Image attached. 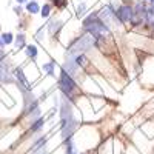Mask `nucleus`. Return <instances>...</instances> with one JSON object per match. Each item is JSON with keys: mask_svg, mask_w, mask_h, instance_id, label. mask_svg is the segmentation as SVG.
Listing matches in <instances>:
<instances>
[{"mask_svg": "<svg viewBox=\"0 0 154 154\" xmlns=\"http://www.w3.org/2000/svg\"><path fill=\"white\" fill-rule=\"evenodd\" d=\"M43 125H45V119H43V117H38V119H35V120L31 123L29 130H31L32 133H37V131H40L42 128H43Z\"/></svg>", "mask_w": 154, "mask_h": 154, "instance_id": "f8f14e48", "label": "nucleus"}, {"mask_svg": "<svg viewBox=\"0 0 154 154\" xmlns=\"http://www.w3.org/2000/svg\"><path fill=\"white\" fill-rule=\"evenodd\" d=\"M25 34H19L17 37H14V45L17 49H23L25 46H26V40H25Z\"/></svg>", "mask_w": 154, "mask_h": 154, "instance_id": "4468645a", "label": "nucleus"}, {"mask_svg": "<svg viewBox=\"0 0 154 154\" xmlns=\"http://www.w3.org/2000/svg\"><path fill=\"white\" fill-rule=\"evenodd\" d=\"M25 53H26V56H28V57L35 59V57H37V54H38V49H37V46H35V45H26V46H25Z\"/></svg>", "mask_w": 154, "mask_h": 154, "instance_id": "2eb2a0df", "label": "nucleus"}, {"mask_svg": "<svg viewBox=\"0 0 154 154\" xmlns=\"http://www.w3.org/2000/svg\"><path fill=\"white\" fill-rule=\"evenodd\" d=\"M25 116H26L31 122H34L35 119L40 117V106H38V100L37 99L29 102L28 105H25Z\"/></svg>", "mask_w": 154, "mask_h": 154, "instance_id": "423d86ee", "label": "nucleus"}, {"mask_svg": "<svg viewBox=\"0 0 154 154\" xmlns=\"http://www.w3.org/2000/svg\"><path fill=\"white\" fill-rule=\"evenodd\" d=\"M0 37H2L3 45H11L12 42H14V35H12V32H3Z\"/></svg>", "mask_w": 154, "mask_h": 154, "instance_id": "f3484780", "label": "nucleus"}, {"mask_svg": "<svg viewBox=\"0 0 154 154\" xmlns=\"http://www.w3.org/2000/svg\"><path fill=\"white\" fill-rule=\"evenodd\" d=\"M0 48H3V42H2V37H0Z\"/></svg>", "mask_w": 154, "mask_h": 154, "instance_id": "bb28decb", "label": "nucleus"}, {"mask_svg": "<svg viewBox=\"0 0 154 154\" xmlns=\"http://www.w3.org/2000/svg\"><path fill=\"white\" fill-rule=\"evenodd\" d=\"M6 82L8 83H12V82H14V77L9 74L8 66L2 65V66H0V83H6Z\"/></svg>", "mask_w": 154, "mask_h": 154, "instance_id": "9d476101", "label": "nucleus"}, {"mask_svg": "<svg viewBox=\"0 0 154 154\" xmlns=\"http://www.w3.org/2000/svg\"><path fill=\"white\" fill-rule=\"evenodd\" d=\"M74 60H75V65L77 66H83L85 65V62H86V59H85V56L83 54H79V56H74Z\"/></svg>", "mask_w": 154, "mask_h": 154, "instance_id": "aec40b11", "label": "nucleus"}, {"mask_svg": "<svg viewBox=\"0 0 154 154\" xmlns=\"http://www.w3.org/2000/svg\"><path fill=\"white\" fill-rule=\"evenodd\" d=\"M26 11L31 12V14H37V12H40V5L35 0H31V2L26 3Z\"/></svg>", "mask_w": 154, "mask_h": 154, "instance_id": "ddd939ff", "label": "nucleus"}, {"mask_svg": "<svg viewBox=\"0 0 154 154\" xmlns=\"http://www.w3.org/2000/svg\"><path fill=\"white\" fill-rule=\"evenodd\" d=\"M65 154H79V151H77L74 142H72V139L66 140V146H65Z\"/></svg>", "mask_w": 154, "mask_h": 154, "instance_id": "dca6fc26", "label": "nucleus"}, {"mask_svg": "<svg viewBox=\"0 0 154 154\" xmlns=\"http://www.w3.org/2000/svg\"><path fill=\"white\" fill-rule=\"evenodd\" d=\"M79 154H85V152H79Z\"/></svg>", "mask_w": 154, "mask_h": 154, "instance_id": "c85d7f7f", "label": "nucleus"}, {"mask_svg": "<svg viewBox=\"0 0 154 154\" xmlns=\"http://www.w3.org/2000/svg\"><path fill=\"white\" fill-rule=\"evenodd\" d=\"M42 35H43V28H40V29L37 31V38H43Z\"/></svg>", "mask_w": 154, "mask_h": 154, "instance_id": "b1692460", "label": "nucleus"}, {"mask_svg": "<svg viewBox=\"0 0 154 154\" xmlns=\"http://www.w3.org/2000/svg\"><path fill=\"white\" fill-rule=\"evenodd\" d=\"M59 88H60V91L63 93L65 97H71V94L75 91V88H77V83L68 72H65L62 69L60 79H59Z\"/></svg>", "mask_w": 154, "mask_h": 154, "instance_id": "20e7f679", "label": "nucleus"}, {"mask_svg": "<svg viewBox=\"0 0 154 154\" xmlns=\"http://www.w3.org/2000/svg\"><path fill=\"white\" fill-rule=\"evenodd\" d=\"M62 69L65 71V72H68L71 77L77 74V69H79V66L75 65V60H74L72 56H68V57H66V60H65V63H63Z\"/></svg>", "mask_w": 154, "mask_h": 154, "instance_id": "1a4fd4ad", "label": "nucleus"}, {"mask_svg": "<svg viewBox=\"0 0 154 154\" xmlns=\"http://www.w3.org/2000/svg\"><path fill=\"white\" fill-rule=\"evenodd\" d=\"M99 19L103 22L106 26L109 28L111 25H120V20L117 19V16H116V11H112L111 9V6H105L103 9H102L100 12H99Z\"/></svg>", "mask_w": 154, "mask_h": 154, "instance_id": "39448f33", "label": "nucleus"}, {"mask_svg": "<svg viewBox=\"0 0 154 154\" xmlns=\"http://www.w3.org/2000/svg\"><path fill=\"white\" fill-rule=\"evenodd\" d=\"M49 14H51V5L45 3V5L40 8V16H42L43 19H46V17H49Z\"/></svg>", "mask_w": 154, "mask_h": 154, "instance_id": "a211bd4d", "label": "nucleus"}, {"mask_svg": "<svg viewBox=\"0 0 154 154\" xmlns=\"http://www.w3.org/2000/svg\"><path fill=\"white\" fill-rule=\"evenodd\" d=\"M16 2H17L19 5H23V3H26V2H28V0H16Z\"/></svg>", "mask_w": 154, "mask_h": 154, "instance_id": "a878e982", "label": "nucleus"}, {"mask_svg": "<svg viewBox=\"0 0 154 154\" xmlns=\"http://www.w3.org/2000/svg\"><path fill=\"white\" fill-rule=\"evenodd\" d=\"M43 71L48 72V75H54V62H49L43 65Z\"/></svg>", "mask_w": 154, "mask_h": 154, "instance_id": "6ab92c4d", "label": "nucleus"}, {"mask_svg": "<svg viewBox=\"0 0 154 154\" xmlns=\"http://www.w3.org/2000/svg\"><path fill=\"white\" fill-rule=\"evenodd\" d=\"M96 45V38L93 35H89V34H85V35H80L79 38H75V40L66 48V54L65 57L68 56H79L82 53H85V51L88 49H91L93 46Z\"/></svg>", "mask_w": 154, "mask_h": 154, "instance_id": "7ed1b4c3", "label": "nucleus"}, {"mask_svg": "<svg viewBox=\"0 0 154 154\" xmlns=\"http://www.w3.org/2000/svg\"><path fill=\"white\" fill-rule=\"evenodd\" d=\"M5 57V51L2 49V48H0V62H2V59Z\"/></svg>", "mask_w": 154, "mask_h": 154, "instance_id": "393cba45", "label": "nucleus"}, {"mask_svg": "<svg viewBox=\"0 0 154 154\" xmlns=\"http://www.w3.org/2000/svg\"><path fill=\"white\" fill-rule=\"evenodd\" d=\"M12 9H14V12H16L17 16H20V14H22V6H19V5H17V6H14Z\"/></svg>", "mask_w": 154, "mask_h": 154, "instance_id": "5701e85b", "label": "nucleus"}, {"mask_svg": "<svg viewBox=\"0 0 154 154\" xmlns=\"http://www.w3.org/2000/svg\"><path fill=\"white\" fill-rule=\"evenodd\" d=\"M54 5L62 9V8H65V6L68 5V0H54Z\"/></svg>", "mask_w": 154, "mask_h": 154, "instance_id": "4be33fe9", "label": "nucleus"}, {"mask_svg": "<svg viewBox=\"0 0 154 154\" xmlns=\"http://www.w3.org/2000/svg\"><path fill=\"white\" fill-rule=\"evenodd\" d=\"M116 16H117V19L120 20V23H128V22H131L133 16H134V11L131 6H128V5H122L117 8V11H116Z\"/></svg>", "mask_w": 154, "mask_h": 154, "instance_id": "0eeeda50", "label": "nucleus"}, {"mask_svg": "<svg viewBox=\"0 0 154 154\" xmlns=\"http://www.w3.org/2000/svg\"><path fill=\"white\" fill-rule=\"evenodd\" d=\"M12 75L17 79V82H19V85H22L25 89H29L31 91V83L28 82V79H26V75H25V72H23V69L20 68V66H17V68H14V71H12Z\"/></svg>", "mask_w": 154, "mask_h": 154, "instance_id": "6e6552de", "label": "nucleus"}, {"mask_svg": "<svg viewBox=\"0 0 154 154\" xmlns=\"http://www.w3.org/2000/svg\"><path fill=\"white\" fill-rule=\"evenodd\" d=\"M83 29L88 31V34L93 35L96 40L97 38H105L109 35V28L99 19L97 14H91L83 20Z\"/></svg>", "mask_w": 154, "mask_h": 154, "instance_id": "f03ea898", "label": "nucleus"}, {"mask_svg": "<svg viewBox=\"0 0 154 154\" xmlns=\"http://www.w3.org/2000/svg\"><path fill=\"white\" fill-rule=\"evenodd\" d=\"M85 11H86V5L82 2L79 6H77V17H79V19L83 17V16H85Z\"/></svg>", "mask_w": 154, "mask_h": 154, "instance_id": "412c9836", "label": "nucleus"}, {"mask_svg": "<svg viewBox=\"0 0 154 154\" xmlns=\"http://www.w3.org/2000/svg\"><path fill=\"white\" fill-rule=\"evenodd\" d=\"M60 123H62V139L69 140L77 128V119L74 117V111L71 102L63 96L60 99Z\"/></svg>", "mask_w": 154, "mask_h": 154, "instance_id": "f257e3e1", "label": "nucleus"}, {"mask_svg": "<svg viewBox=\"0 0 154 154\" xmlns=\"http://www.w3.org/2000/svg\"><path fill=\"white\" fill-rule=\"evenodd\" d=\"M0 28H2V26H0Z\"/></svg>", "mask_w": 154, "mask_h": 154, "instance_id": "c756f323", "label": "nucleus"}, {"mask_svg": "<svg viewBox=\"0 0 154 154\" xmlns=\"http://www.w3.org/2000/svg\"><path fill=\"white\" fill-rule=\"evenodd\" d=\"M148 2H149V3H152V6H154V0H148Z\"/></svg>", "mask_w": 154, "mask_h": 154, "instance_id": "cd10ccee", "label": "nucleus"}, {"mask_svg": "<svg viewBox=\"0 0 154 154\" xmlns=\"http://www.w3.org/2000/svg\"><path fill=\"white\" fill-rule=\"evenodd\" d=\"M62 22L60 20H56V19H53V20H49V23H48V32L51 34V35H54L60 28H62Z\"/></svg>", "mask_w": 154, "mask_h": 154, "instance_id": "9b49d317", "label": "nucleus"}]
</instances>
